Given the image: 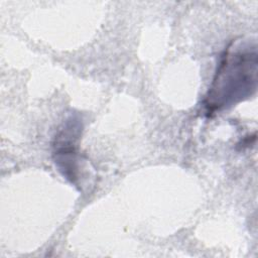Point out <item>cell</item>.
Instances as JSON below:
<instances>
[{"mask_svg": "<svg viewBox=\"0 0 258 258\" xmlns=\"http://www.w3.org/2000/svg\"><path fill=\"white\" fill-rule=\"evenodd\" d=\"M257 85V54L255 49L225 53L206 96L208 113L227 108L249 98Z\"/></svg>", "mask_w": 258, "mask_h": 258, "instance_id": "cell-1", "label": "cell"}, {"mask_svg": "<svg viewBox=\"0 0 258 258\" xmlns=\"http://www.w3.org/2000/svg\"><path fill=\"white\" fill-rule=\"evenodd\" d=\"M81 123L75 117L69 118L55 135L53 157L58 170L71 182L78 180L77 141L81 134Z\"/></svg>", "mask_w": 258, "mask_h": 258, "instance_id": "cell-2", "label": "cell"}]
</instances>
